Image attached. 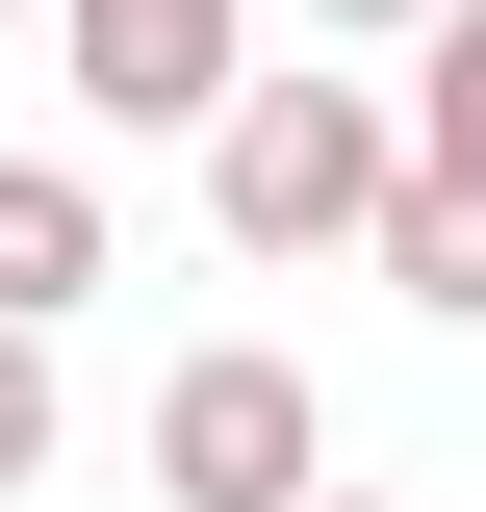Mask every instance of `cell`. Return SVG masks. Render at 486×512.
I'll list each match as a JSON object with an SVG mask.
<instances>
[{"mask_svg":"<svg viewBox=\"0 0 486 512\" xmlns=\"http://www.w3.org/2000/svg\"><path fill=\"white\" fill-rule=\"evenodd\" d=\"M384 180H410V128L359 103V77H231V128H205V205H231V256H359Z\"/></svg>","mask_w":486,"mask_h":512,"instance_id":"6da1fadb","label":"cell"},{"mask_svg":"<svg viewBox=\"0 0 486 512\" xmlns=\"http://www.w3.org/2000/svg\"><path fill=\"white\" fill-rule=\"evenodd\" d=\"M0 487H52V333L0 308Z\"/></svg>","mask_w":486,"mask_h":512,"instance_id":"52a82bcc","label":"cell"},{"mask_svg":"<svg viewBox=\"0 0 486 512\" xmlns=\"http://www.w3.org/2000/svg\"><path fill=\"white\" fill-rule=\"evenodd\" d=\"M359 256H384V282H410L435 333H486V180H435V154H410V180H384V231H359Z\"/></svg>","mask_w":486,"mask_h":512,"instance_id":"5b68a950","label":"cell"},{"mask_svg":"<svg viewBox=\"0 0 486 512\" xmlns=\"http://www.w3.org/2000/svg\"><path fill=\"white\" fill-rule=\"evenodd\" d=\"M52 52H77V103H103V128H231L256 0H52Z\"/></svg>","mask_w":486,"mask_h":512,"instance_id":"3957f363","label":"cell"},{"mask_svg":"<svg viewBox=\"0 0 486 512\" xmlns=\"http://www.w3.org/2000/svg\"><path fill=\"white\" fill-rule=\"evenodd\" d=\"M410 154H435V180H486V0H435V26H410Z\"/></svg>","mask_w":486,"mask_h":512,"instance_id":"8992f818","label":"cell"},{"mask_svg":"<svg viewBox=\"0 0 486 512\" xmlns=\"http://www.w3.org/2000/svg\"><path fill=\"white\" fill-rule=\"evenodd\" d=\"M307 512H384V487H307Z\"/></svg>","mask_w":486,"mask_h":512,"instance_id":"9c48e42d","label":"cell"},{"mask_svg":"<svg viewBox=\"0 0 486 512\" xmlns=\"http://www.w3.org/2000/svg\"><path fill=\"white\" fill-rule=\"evenodd\" d=\"M307 487H333V410H307V359L205 333V359L154 384V512H307Z\"/></svg>","mask_w":486,"mask_h":512,"instance_id":"7a4b0ae2","label":"cell"},{"mask_svg":"<svg viewBox=\"0 0 486 512\" xmlns=\"http://www.w3.org/2000/svg\"><path fill=\"white\" fill-rule=\"evenodd\" d=\"M77 282H103V180H77V154H0V308L52 333Z\"/></svg>","mask_w":486,"mask_h":512,"instance_id":"277c9868","label":"cell"},{"mask_svg":"<svg viewBox=\"0 0 486 512\" xmlns=\"http://www.w3.org/2000/svg\"><path fill=\"white\" fill-rule=\"evenodd\" d=\"M307 26H384V52H410V26H435V0H307Z\"/></svg>","mask_w":486,"mask_h":512,"instance_id":"ba28073f","label":"cell"}]
</instances>
